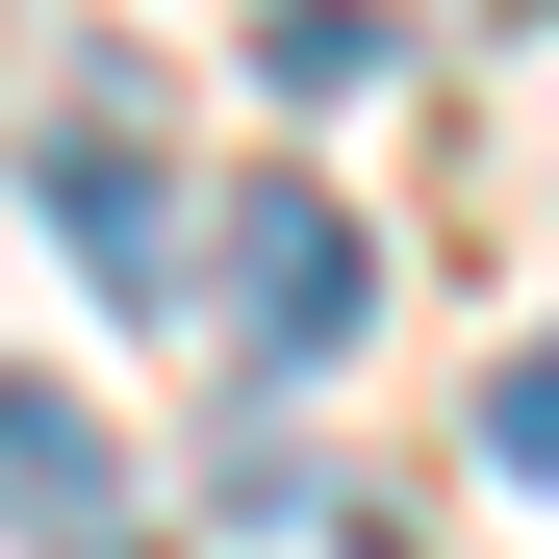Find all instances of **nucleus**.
<instances>
[{
  "mask_svg": "<svg viewBox=\"0 0 559 559\" xmlns=\"http://www.w3.org/2000/svg\"><path fill=\"white\" fill-rule=\"evenodd\" d=\"M204 306H229V356H254V382H306V356H356L382 254L331 229V178H254V204H229V254H204Z\"/></svg>",
  "mask_w": 559,
  "mask_h": 559,
  "instance_id": "1",
  "label": "nucleus"
},
{
  "mask_svg": "<svg viewBox=\"0 0 559 559\" xmlns=\"http://www.w3.org/2000/svg\"><path fill=\"white\" fill-rule=\"evenodd\" d=\"M51 229H76V280H178V178H153V128H128V76H76V128H51Z\"/></svg>",
  "mask_w": 559,
  "mask_h": 559,
  "instance_id": "2",
  "label": "nucleus"
},
{
  "mask_svg": "<svg viewBox=\"0 0 559 559\" xmlns=\"http://www.w3.org/2000/svg\"><path fill=\"white\" fill-rule=\"evenodd\" d=\"M484 457H509V484H559V356H509V382H484Z\"/></svg>",
  "mask_w": 559,
  "mask_h": 559,
  "instance_id": "3",
  "label": "nucleus"
}]
</instances>
